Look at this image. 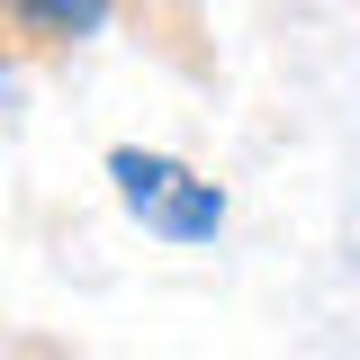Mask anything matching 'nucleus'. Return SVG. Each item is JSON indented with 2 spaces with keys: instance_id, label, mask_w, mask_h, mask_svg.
<instances>
[{
  "instance_id": "nucleus-1",
  "label": "nucleus",
  "mask_w": 360,
  "mask_h": 360,
  "mask_svg": "<svg viewBox=\"0 0 360 360\" xmlns=\"http://www.w3.org/2000/svg\"><path fill=\"white\" fill-rule=\"evenodd\" d=\"M108 180H117L127 217H144L162 243H217V225H225V189H217V180H198L189 162H172V153H144V144H108Z\"/></svg>"
},
{
  "instance_id": "nucleus-2",
  "label": "nucleus",
  "mask_w": 360,
  "mask_h": 360,
  "mask_svg": "<svg viewBox=\"0 0 360 360\" xmlns=\"http://www.w3.org/2000/svg\"><path fill=\"white\" fill-rule=\"evenodd\" d=\"M108 9H117V0H0V18L27 45H82V37L108 27Z\"/></svg>"
}]
</instances>
